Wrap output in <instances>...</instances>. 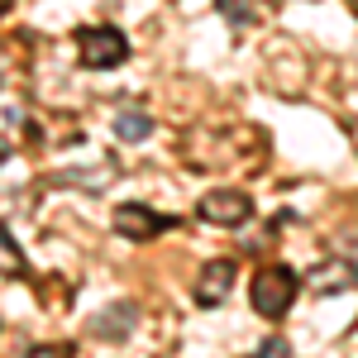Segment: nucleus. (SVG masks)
Returning a JSON list of instances; mask_svg holds the SVG:
<instances>
[{"label":"nucleus","mask_w":358,"mask_h":358,"mask_svg":"<svg viewBox=\"0 0 358 358\" xmlns=\"http://www.w3.org/2000/svg\"><path fill=\"white\" fill-rule=\"evenodd\" d=\"M0 273L5 277H24L29 273V263H24V248L15 244V234L0 224Z\"/></svg>","instance_id":"obj_8"},{"label":"nucleus","mask_w":358,"mask_h":358,"mask_svg":"<svg viewBox=\"0 0 358 358\" xmlns=\"http://www.w3.org/2000/svg\"><path fill=\"white\" fill-rule=\"evenodd\" d=\"M296 292H301V282H296L292 268H282V263L258 268L253 282H248V301H253V310H258L263 320H282V315L296 306Z\"/></svg>","instance_id":"obj_1"},{"label":"nucleus","mask_w":358,"mask_h":358,"mask_svg":"<svg viewBox=\"0 0 358 358\" xmlns=\"http://www.w3.org/2000/svg\"><path fill=\"white\" fill-rule=\"evenodd\" d=\"M349 10H354V15H358V0H349Z\"/></svg>","instance_id":"obj_13"},{"label":"nucleus","mask_w":358,"mask_h":358,"mask_svg":"<svg viewBox=\"0 0 358 358\" xmlns=\"http://www.w3.org/2000/svg\"><path fill=\"white\" fill-rule=\"evenodd\" d=\"M134 325H138V306L134 301H115V306H106V310L91 320V330L101 334V339H124Z\"/></svg>","instance_id":"obj_6"},{"label":"nucleus","mask_w":358,"mask_h":358,"mask_svg":"<svg viewBox=\"0 0 358 358\" xmlns=\"http://www.w3.org/2000/svg\"><path fill=\"white\" fill-rule=\"evenodd\" d=\"M29 358H72V349H67V344H38Z\"/></svg>","instance_id":"obj_11"},{"label":"nucleus","mask_w":358,"mask_h":358,"mask_svg":"<svg viewBox=\"0 0 358 358\" xmlns=\"http://www.w3.org/2000/svg\"><path fill=\"white\" fill-rule=\"evenodd\" d=\"M196 215L220 229H234V224H248L253 220V196L248 192H234V187H220V192H206L196 201Z\"/></svg>","instance_id":"obj_3"},{"label":"nucleus","mask_w":358,"mask_h":358,"mask_svg":"<svg viewBox=\"0 0 358 358\" xmlns=\"http://www.w3.org/2000/svg\"><path fill=\"white\" fill-rule=\"evenodd\" d=\"M5 5H10V0H0V10H5Z\"/></svg>","instance_id":"obj_14"},{"label":"nucleus","mask_w":358,"mask_h":358,"mask_svg":"<svg viewBox=\"0 0 358 358\" xmlns=\"http://www.w3.org/2000/svg\"><path fill=\"white\" fill-rule=\"evenodd\" d=\"M153 134V120H148V115L138 110H120L115 115V138H124V143H138V138H148Z\"/></svg>","instance_id":"obj_7"},{"label":"nucleus","mask_w":358,"mask_h":358,"mask_svg":"<svg viewBox=\"0 0 358 358\" xmlns=\"http://www.w3.org/2000/svg\"><path fill=\"white\" fill-rule=\"evenodd\" d=\"M77 53H82V67L110 72V67H120L129 57V38H124V29H115V24H91L77 34Z\"/></svg>","instance_id":"obj_2"},{"label":"nucleus","mask_w":358,"mask_h":358,"mask_svg":"<svg viewBox=\"0 0 358 358\" xmlns=\"http://www.w3.org/2000/svg\"><path fill=\"white\" fill-rule=\"evenodd\" d=\"M220 10L234 20V24L244 29V24H253V10H248V0H220Z\"/></svg>","instance_id":"obj_10"},{"label":"nucleus","mask_w":358,"mask_h":358,"mask_svg":"<svg viewBox=\"0 0 358 358\" xmlns=\"http://www.w3.org/2000/svg\"><path fill=\"white\" fill-rule=\"evenodd\" d=\"M253 358H292V344H287L282 334H273V339L258 344V354H253Z\"/></svg>","instance_id":"obj_9"},{"label":"nucleus","mask_w":358,"mask_h":358,"mask_svg":"<svg viewBox=\"0 0 358 358\" xmlns=\"http://www.w3.org/2000/svg\"><path fill=\"white\" fill-rule=\"evenodd\" d=\"M110 224H115L120 239H129V244H148V239H158L163 229H172V215H158V210H148V206L129 201V206H115Z\"/></svg>","instance_id":"obj_4"},{"label":"nucleus","mask_w":358,"mask_h":358,"mask_svg":"<svg viewBox=\"0 0 358 358\" xmlns=\"http://www.w3.org/2000/svg\"><path fill=\"white\" fill-rule=\"evenodd\" d=\"M349 258H354V273H358V239H354V253H349Z\"/></svg>","instance_id":"obj_12"},{"label":"nucleus","mask_w":358,"mask_h":358,"mask_svg":"<svg viewBox=\"0 0 358 358\" xmlns=\"http://www.w3.org/2000/svg\"><path fill=\"white\" fill-rule=\"evenodd\" d=\"M229 287H234V263L229 258L206 263V273L196 277V306H220L229 296Z\"/></svg>","instance_id":"obj_5"}]
</instances>
